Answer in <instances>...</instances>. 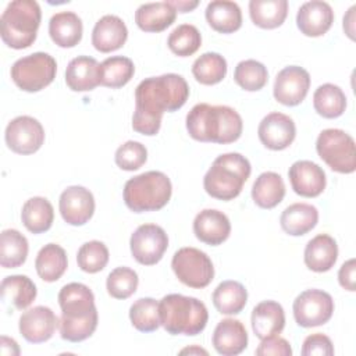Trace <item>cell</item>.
I'll return each instance as SVG.
<instances>
[{
  "mask_svg": "<svg viewBox=\"0 0 356 356\" xmlns=\"http://www.w3.org/2000/svg\"><path fill=\"white\" fill-rule=\"evenodd\" d=\"M302 355L303 356H312V355L332 356L334 345L327 335L321 332H316L305 338L302 345Z\"/></svg>",
  "mask_w": 356,
  "mask_h": 356,
  "instance_id": "bcb514c9",
  "label": "cell"
},
{
  "mask_svg": "<svg viewBox=\"0 0 356 356\" xmlns=\"http://www.w3.org/2000/svg\"><path fill=\"white\" fill-rule=\"evenodd\" d=\"M0 352L4 356H17L19 355V346L13 338L3 335L0 338Z\"/></svg>",
  "mask_w": 356,
  "mask_h": 356,
  "instance_id": "681fc988",
  "label": "cell"
},
{
  "mask_svg": "<svg viewBox=\"0 0 356 356\" xmlns=\"http://www.w3.org/2000/svg\"><path fill=\"white\" fill-rule=\"evenodd\" d=\"M355 10H356V6H352L348 10L346 15L343 17V31L352 40L355 39Z\"/></svg>",
  "mask_w": 356,
  "mask_h": 356,
  "instance_id": "f907efd6",
  "label": "cell"
},
{
  "mask_svg": "<svg viewBox=\"0 0 356 356\" xmlns=\"http://www.w3.org/2000/svg\"><path fill=\"white\" fill-rule=\"evenodd\" d=\"M338 281L343 289L349 292L356 291V260L355 259H349L341 266L338 271Z\"/></svg>",
  "mask_w": 356,
  "mask_h": 356,
  "instance_id": "c3c4849f",
  "label": "cell"
},
{
  "mask_svg": "<svg viewBox=\"0 0 356 356\" xmlns=\"http://www.w3.org/2000/svg\"><path fill=\"white\" fill-rule=\"evenodd\" d=\"M249 15L254 25L263 29H274L284 24L288 15L286 0H250Z\"/></svg>",
  "mask_w": 356,
  "mask_h": 356,
  "instance_id": "e575fe53",
  "label": "cell"
},
{
  "mask_svg": "<svg viewBox=\"0 0 356 356\" xmlns=\"http://www.w3.org/2000/svg\"><path fill=\"white\" fill-rule=\"evenodd\" d=\"M78 267L89 274L102 271L108 263V249L100 241L85 242L76 253Z\"/></svg>",
  "mask_w": 356,
  "mask_h": 356,
  "instance_id": "7bdbcfd3",
  "label": "cell"
},
{
  "mask_svg": "<svg viewBox=\"0 0 356 356\" xmlns=\"http://www.w3.org/2000/svg\"><path fill=\"white\" fill-rule=\"evenodd\" d=\"M227 60L216 51H207L199 56L192 64V74L202 85H216L227 75Z\"/></svg>",
  "mask_w": 356,
  "mask_h": 356,
  "instance_id": "f35d334b",
  "label": "cell"
},
{
  "mask_svg": "<svg viewBox=\"0 0 356 356\" xmlns=\"http://www.w3.org/2000/svg\"><path fill=\"white\" fill-rule=\"evenodd\" d=\"M171 267L175 277L189 288H206L214 278L211 259L196 248L178 249L172 256Z\"/></svg>",
  "mask_w": 356,
  "mask_h": 356,
  "instance_id": "30bf717a",
  "label": "cell"
},
{
  "mask_svg": "<svg viewBox=\"0 0 356 356\" xmlns=\"http://www.w3.org/2000/svg\"><path fill=\"white\" fill-rule=\"evenodd\" d=\"M313 107L324 118H338L346 110V96L334 83H323L313 93Z\"/></svg>",
  "mask_w": 356,
  "mask_h": 356,
  "instance_id": "8d00e7d4",
  "label": "cell"
},
{
  "mask_svg": "<svg viewBox=\"0 0 356 356\" xmlns=\"http://www.w3.org/2000/svg\"><path fill=\"white\" fill-rule=\"evenodd\" d=\"M68 267L65 250L57 243L44 245L36 254L35 268L38 275L46 282H54L63 277Z\"/></svg>",
  "mask_w": 356,
  "mask_h": 356,
  "instance_id": "4dcf8cb0",
  "label": "cell"
},
{
  "mask_svg": "<svg viewBox=\"0 0 356 356\" xmlns=\"http://www.w3.org/2000/svg\"><path fill=\"white\" fill-rule=\"evenodd\" d=\"M285 196V184L274 171L261 172L252 186V199L260 209H274Z\"/></svg>",
  "mask_w": 356,
  "mask_h": 356,
  "instance_id": "f546056e",
  "label": "cell"
},
{
  "mask_svg": "<svg viewBox=\"0 0 356 356\" xmlns=\"http://www.w3.org/2000/svg\"><path fill=\"white\" fill-rule=\"evenodd\" d=\"M292 312L298 325L303 328L318 327L331 320L334 300L325 291L306 289L295 298Z\"/></svg>",
  "mask_w": 356,
  "mask_h": 356,
  "instance_id": "8fae6325",
  "label": "cell"
},
{
  "mask_svg": "<svg viewBox=\"0 0 356 356\" xmlns=\"http://www.w3.org/2000/svg\"><path fill=\"white\" fill-rule=\"evenodd\" d=\"M131 324L140 332H153L160 324L159 302L153 298H140L129 307Z\"/></svg>",
  "mask_w": 356,
  "mask_h": 356,
  "instance_id": "b9f144b4",
  "label": "cell"
},
{
  "mask_svg": "<svg viewBox=\"0 0 356 356\" xmlns=\"http://www.w3.org/2000/svg\"><path fill=\"white\" fill-rule=\"evenodd\" d=\"M57 72L56 60L43 51L18 58L11 67L13 82L24 92H39L49 86Z\"/></svg>",
  "mask_w": 356,
  "mask_h": 356,
  "instance_id": "9c48e42d",
  "label": "cell"
},
{
  "mask_svg": "<svg viewBox=\"0 0 356 356\" xmlns=\"http://www.w3.org/2000/svg\"><path fill=\"white\" fill-rule=\"evenodd\" d=\"M179 353L181 355H185V353H188V355H204V356L209 355V352L206 349H203L200 346H196V345L189 346V348H184L182 350H179Z\"/></svg>",
  "mask_w": 356,
  "mask_h": 356,
  "instance_id": "f5cc1de1",
  "label": "cell"
},
{
  "mask_svg": "<svg viewBox=\"0 0 356 356\" xmlns=\"http://www.w3.org/2000/svg\"><path fill=\"white\" fill-rule=\"evenodd\" d=\"M211 342L217 353L236 356L248 346V332L239 320L224 318L216 325Z\"/></svg>",
  "mask_w": 356,
  "mask_h": 356,
  "instance_id": "7402d4cb",
  "label": "cell"
},
{
  "mask_svg": "<svg viewBox=\"0 0 356 356\" xmlns=\"http://www.w3.org/2000/svg\"><path fill=\"white\" fill-rule=\"evenodd\" d=\"M204 15L207 24L220 33H232L242 26V11L235 1L213 0L207 4Z\"/></svg>",
  "mask_w": 356,
  "mask_h": 356,
  "instance_id": "f1b7e54d",
  "label": "cell"
},
{
  "mask_svg": "<svg viewBox=\"0 0 356 356\" xmlns=\"http://www.w3.org/2000/svg\"><path fill=\"white\" fill-rule=\"evenodd\" d=\"M305 264L314 273H325L334 267L338 259L337 241L328 234H318L305 248Z\"/></svg>",
  "mask_w": 356,
  "mask_h": 356,
  "instance_id": "d4e9b609",
  "label": "cell"
},
{
  "mask_svg": "<svg viewBox=\"0 0 356 356\" xmlns=\"http://www.w3.org/2000/svg\"><path fill=\"white\" fill-rule=\"evenodd\" d=\"M188 97L189 85L182 75L163 74L140 81L135 89L134 131L146 136L157 135L163 114L177 111L186 103Z\"/></svg>",
  "mask_w": 356,
  "mask_h": 356,
  "instance_id": "6da1fadb",
  "label": "cell"
},
{
  "mask_svg": "<svg viewBox=\"0 0 356 356\" xmlns=\"http://www.w3.org/2000/svg\"><path fill=\"white\" fill-rule=\"evenodd\" d=\"M250 172L252 165L241 153L220 154L204 174V191L214 199L232 200L242 192Z\"/></svg>",
  "mask_w": 356,
  "mask_h": 356,
  "instance_id": "5b68a950",
  "label": "cell"
},
{
  "mask_svg": "<svg viewBox=\"0 0 356 356\" xmlns=\"http://www.w3.org/2000/svg\"><path fill=\"white\" fill-rule=\"evenodd\" d=\"M172 185L161 171H146L129 178L124 185V202L134 213L156 211L171 199Z\"/></svg>",
  "mask_w": 356,
  "mask_h": 356,
  "instance_id": "52a82bcc",
  "label": "cell"
},
{
  "mask_svg": "<svg viewBox=\"0 0 356 356\" xmlns=\"http://www.w3.org/2000/svg\"><path fill=\"white\" fill-rule=\"evenodd\" d=\"M42 11L35 0H14L7 4L0 18L3 42L15 50L26 49L36 40Z\"/></svg>",
  "mask_w": 356,
  "mask_h": 356,
  "instance_id": "8992f818",
  "label": "cell"
},
{
  "mask_svg": "<svg viewBox=\"0 0 356 356\" xmlns=\"http://www.w3.org/2000/svg\"><path fill=\"white\" fill-rule=\"evenodd\" d=\"M334 22L332 7L327 1L312 0L303 3L296 14V25L305 36L318 38L327 33Z\"/></svg>",
  "mask_w": 356,
  "mask_h": 356,
  "instance_id": "d6986e66",
  "label": "cell"
},
{
  "mask_svg": "<svg viewBox=\"0 0 356 356\" xmlns=\"http://www.w3.org/2000/svg\"><path fill=\"white\" fill-rule=\"evenodd\" d=\"M135 74L134 61L125 56L107 57L100 64V85L118 89L127 85Z\"/></svg>",
  "mask_w": 356,
  "mask_h": 356,
  "instance_id": "74e56055",
  "label": "cell"
},
{
  "mask_svg": "<svg viewBox=\"0 0 356 356\" xmlns=\"http://www.w3.org/2000/svg\"><path fill=\"white\" fill-rule=\"evenodd\" d=\"M288 177L293 192L303 197H317L327 185L324 170L310 160L295 161L289 167Z\"/></svg>",
  "mask_w": 356,
  "mask_h": 356,
  "instance_id": "ac0fdd59",
  "label": "cell"
},
{
  "mask_svg": "<svg viewBox=\"0 0 356 356\" xmlns=\"http://www.w3.org/2000/svg\"><path fill=\"white\" fill-rule=\"evenodd\" d=\"M250 321L259 339L278 335L285 327L284 307L275 300H263L253 307Z\"/></svg>",
  "mask_w": 356,
  "mask_h": 356,
  "instance_id": "603a6c76",
  "label": "cell"
},
{
  "mask_svg": "<svg viewBox=\"0 0 356 356\" xmlns=\"http://www.w3.org/2000/svg\"><path fill=\"white\" fill-rule=\"evenodd\" d=\"M65 83L74 92L93 90L100 85V64L89 56L72 58L65 70Z\"/></svg>",
  "mask_w": 356,
  "mask_h": 356,
  "instance_id": "cb8c5ba5",
  "label": "cell"
},
{
  "mask_svg": "<svg viewBox=\"0 0 356 356\" xmlns=\"http://www.w3.org/2000/svg\"><path fill=\"white\" fill-rule=\"evenodd\" d=\"M19 334L31 343H42L49 341L56 328L58 318L47 306H35L24 312L19 317Z\"/></svg>",
  "mask_w": 356,
  "mask_h": 356,
  "instance_id": "e0dca14e",
  "label": "cell"
},
{
  "mask_svg": "<svg viewBox=\"0 0 356 356\" xmlns=\"http://www.w3.org/2000/svg\"><path fill=\"white\" fill-rule=\"evenodd\" d=\"M177 18V10L170 1L145 3L135 11V22L145 32H161Z\"/></svg>",
  "mask_w": 356,
  "mask_h": 356,
  "instance_id": "4316f807",
  "label": "cell"
},
{
  "mask_svg": "<svg viewBox=\"0 0 356 356\" xmlns=\"http://www.w3.org/2000/svg\"><path fill=\"white\" fill-rule=\"evenodd\" d=\"M115 164L124 171L139 170L147 160V149L136 140H127L114 154Z\"/></svg>",
  "mask_w": 356,
  "mask_h": 356,
  "instance_id": "f6af8a7d",
  "label": "cell"
},
{
  "mask_svg": "<svg viewBox=\"0 0 356 356\" xmlns=\"http://www.w3.org/2000/svg\"><path fill=\"white\" fill-rule=\"evenodd\" d=\"M128 39L125 22L113 14L103 15L93 26L92 44L100 53H111L121 49Z\"/></svg>",
  "mask_w": 356,
  "mask_h": 356,
  "instance_id": "44dd1931",
  "label": "cell"
},
{
  "mask_svg": "<svg viewBox=\"0 0 356 356\" xmlns=\"http://www.w3.org/2000/svg\"><path fill=\"white\" fill-rule=\"evenodd\" d=\"M234 79L243 90L257 92L266 86L268 81V71L266 65L257 60H242L235 67Z\"/></svg>",
  "mask_w": 356,
  "mask_h": 356,
  "instance_id": "ab89813d",
  "label": "cell"
},
{
  "mask_svg": "<svg viewBox=\"0 0 356 356\" xmlns=\"http://www.w3.org/2000/svg\"><path fill=\"white\" fill-rule=\"evenodd\" d=\"M28 239L14 228L4 229L0 235V264L3 268H17L28 257Z\"/></svg>",
  "mask_w": 356,
  "mask_h": 356,
  "instance_id": "d590c367",
  "label": "cell"
},
{
  "mask_svg": "<svg viewBox=\"0 0 356 356\" xmlns=\"http://www.w3.org/2000/svg\"><path fill=\"white\" fill-rule=\"evenodd\" d=\"M83 33L82 19L72 11L54 14L49 21V35L51 40L64 49L76 46Z\"/></svg>",
  "mask_w": 356,
  "mask_h": 356,
  "instance_id": "484cf974",
  "label": "cell"
},
{
  "mask_svg": "<svg viewBox=\"0 0 356 356\" xmlns=\"http://www.w3.org/2000/svg\"><path fill=\"white\" fill-rule=\"evenodd\" d=\"M21 220L29 232H46L51 228L54 220L53 206L46 197L33 196L24 203L21 210Z\"/></svg>",
  "mask_w": 356,
  "mask_h": 356,
  "instance_id": "d6a6232c",
  "label": "cell"
},
{
  "mask_svg": "<svg viewBox=\"0 0 356 356\" xmlns=\"http://www.w3.org/2000/svg\"><path fill=\"white\" fill-rule=\"evenodd\" d=\"M93 193L81 185H72L60 195L58 209L63 220L70 225L86 224L95 213Z\"/></svg>",
  "mask_w": 356,
  "mask_h": 356,
  "instance_id": "9a60e30c",
  "label": "cell"
},
{
  "mask_svg": "<svg viewBox=\"0 0 356 356\" xmlns=\"http://www.w3.org/2000/svg\"><path fill=\"white\" fill-rule=\"evenodd\" d=\"M257 135L267 149L284 150L295 140L296 125L289 115L273 111L260 121Z\"/></svg>",
  "mask_w": 356,
  "mask_h": 356,
  "instance_id": "2e32d148",
  "label": "cell"
},
{
  "mask_svg": "<svg viewBox=\"0 0 356 356\" xmlns=\"http://www.w3.org/2000/svg\"><path fill=\"white\" fill-rule=\"evenodd\" d=\"M320 159L335 172L352 174L356 170V145L353 138L339 128L323 129L316 140Z\"/></svg>",
  "mask_w": 356,
  "mask_h": 356,
  "instance_id": "ba28073f",
  "label": "cell"
},
{
  "mask_svg": "<svg viewBox=\"0 0 356 356\" xmlns=\"http://www.w3.org/2000/svg\"><path fill=\"white\" fill-rule=\"evenodd\" d=\"M310 88L309 72L299 65H288L282 68L274 81V99L284 106H298L307 96Z\"/></svg>",
  "mask_w": 356,
  "mask_h": 356,
  "instance_id": "5bb4252c",
  "label": "cell"
},
{
  "mask_svg": "<svg viewBox=\"0 0 356 356\" xmlns=\"http://www.w3.org/2000/svg\"><path fill=\"white\" fill-rule=\"evenodd\" d=\"M6 145L17 154L36 153L44 142V129L42 124L31 115H18L13 118L4 132Z\"/></svg>",
  "mask_w": 356,
  "mask_h": 356,
  "instance_id": "4fadbf2b",
  "label": "cell"
},
{
  "mask_svg": "<svg viewBox=\"0 0 356 356\" xmlns=\"http://www.w3.org/2000/svg\"><path fill=\"white\" fill-rule=\"evenodd\" d=\"M195 236L210 246L225 242L231 234L229 218L220 210L204 209L193 220Z\"/></svg>",
  "mask_w": 356,
  "mask_h": 356,
  "instance_id": "ffe728a7",
  "label": "cell"
},
{
  "mask_svg": "<svg viewBox=\"0 0 356 356\" xmlns=\"http://www.w3.org/2000/svg\"><path fill=\"white\" fill-rule=\"evenodd\" d=\"M318 222V210L309 203H293L288 206L281 217L280 224L285 234L291 236H302L312 231Z\"/></svg>",
  "mask_w": 356,
  "mask_h": 356,
  "instance_id": "83f0119b",
  "label": "cell"
},
{
  "mask_svg": "<svg viewBox=\"0 0 356 356\" xmlns=\"http://www.w3.org/2000/svg\"><path fill=\"white\" fill-rule=\"evenodd\" d=\"M129 248L139 264L153 266L163 259L168 248V236L157 224H142L131 235Z\"/></svg>",
  "mask_w": 356,
  "mask_h": 356,
  "instance_id": "7c38bea8",
  "label": "cell"
},
{
  "mask_svg": "<svg viewBox=\"0 0 356 356\" xmlns=\"http://www.w3.org/2000/svg\"><path fill=\"white\" fill-rule=\"evenodd\" d=\"M160 324L171 335H197L207 324L209 312L206 305L181 293L165 295L159 302Z\"/></svg>",
  "mask_w": 356,
  "mask_h": 356,
  "instance_id": "277c9868",
  "label": "cell"
},
{
  "mask_svg": "<svg viewBox=\"0 0 356 356\" xmlns=\"http://www.w3.org/2000/svg\"><path fill=\"white\" fill-rule=\"evenodd\" d=\"M1 299L4 302L13 303L15 309L24 310L32 305V302L36 299L38 289L35 282L22 274L8 275L3 278L0 285Z\"/></svg>",
  "mask_w": 356,
  "mask_h": 356,
  "instance_id": "1f68e13d",
  "label": "cell"
},
{
  "mask_svg": "<svg viewBox=\"0 0 356 356\" xmlns=\"http://www.w3.org/2000/svg\"><path fill=\"white\" fill-rule=\"evenodd\" d=\"M170 4L177 10V13H189L199 6L197 0H171Z\"/></svg>",
  "mask_w": 356,
  "mask_h": 356,
  "instance_id": "816d5d0a",
  "label": "cell"
},
{
  "mask_svg": "<svg viewBox=\"0 0 356 356\" xmlns=\"http://www.w3.org/2000/svg\"><path fill=\"white\" fill-rule=\"evenodd\" d=\"M186 129L195 140L227 145L241 138L243 122L229 106L197 103L186 114Z\"/></svg>",
  "mask_w": 356,
  "mask_h": 356,
  "instance_id": "3957f363",
  "label": "cell"
},
{
  "mask_svg": "<svg viewBox=\"0 0 356 356\" xmlns=\"http://www.w3.org/2000/svg\"><path fill=\"white\" fill-rule=\"evenodd\" d=\"M213 305L221 314H238L243 310L248 302L246 288L234 280L222 281L213 292Z\"/></svg>",
  "mask_w": 356,
  "mask_h": 356,
  "instance_id": "836d02e7",
  "label": "cell"
},
{
  "mask_svg": "<svg viewBox=\"0 0 356 356\" xmlns=\"http://www.w3.org/2000/svg\"><path fill=\"white\" fill-rule=\"evenodd\" d=\"M61 317L58 320L60 335L68 342H82L92 337L97 328V309L95 295L81 282H70L58 292Z\"/></svg>",
  "mask_w": 356,
  "mask_h": 356,
  "instance_id": "7a4b0ae2",
  "label": "cell"
},
{
  "mask_svg": "<svg viewBox=\"0 0 356 356\" xmlns=\"http://www.w3.org/2000/svg\"><path fill=\"white\" fill-rule=\"evenodd\" d=\"M168 49L178 57L195 54L202 46V35L192 24H181L172 29L167 39Z\"/></svg>",
  "mask_w": 356,
  "mask_h": 356,
  "instance_id": "60d3db41",
  "label": "cell"
},
{
  "mask_svg": "<svg viewBox=\"0 0 356 356\" xmlns=\"http://www.w3.org/2000/svg\"><path fill=\"white\" fill-rule=\"evenodd\" d=\"M139 278L135 270L129 267L114 268L106 281L107 292L114 299H128L138 289Z\"/></svg>",
  "mask_w": 356,
  "mask_h": 356,
  "instance_id": "ee69618b",
  "label": "cell"
},
{
  "mask_svg": "<svg viewBox=\"0 0 356 356\" xmlns=\"http://www.w3.org/2000/svg\"><path fill=\"white\" fill-rule=\"evenodd\" d=\"M259 356H291L292 348L291 343L278 335H273L261 339L260 345L254 350Z\"/></svg>",
  "mask_w": 356,
  "mask_h": 356,
  "instance_id": "7dc6e473",
  "label": "cell"
}]
</instances>
